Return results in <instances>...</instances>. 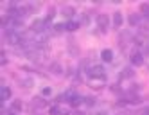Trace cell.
Returning a JSON list of instances; mask_svg holds the SVG:
<instances>
[{"instance_id": "cell-1", "label": "cell", "mask_w": 149, "mask_h": 115, "mask_svg": "<svg viewBox=\"0 0 149 115\" xmlns=\"http://www.w3.org/2000/svg\"><path fill=\"white\" fill-rule=\"evenodd\" d=\"M86 74L90 76V77H93V79H106V74H104V68L102 67H97V65H93V67H90L88 68V72Z\"/></svg>"}, {"instance_id": "cell-2", "label": "cell", "mask_w": 149, "mask_h": 115, "mask_svg": "<svg viewBox=\"0 0 149 115\" xmlns=\"http://www.w3.org/2000/svg\"><path fill=\"white\" fill-rule=\"evenodd\" d=\"M67 97H68V102H70V106H79V104L83 102V99L79 97V95H76V93H67Z\"/></svg>"}, {"instance_id": "cell-3", "label": "cell", "mask_w": 149, "mask_h": 115, "mask_svg": "<svg viewBox=\"0 0 149 115\" xmlns=\"http://www.w3.org/2000/svg\"><path fill=\"white\" fill-rule=\"evenodd\" d=\"M113 27L115 29H120L122 27V13H119V11L113 15Z\"/></svg>"}, {"instance_id": "cell-4", "label": "cell", "mask_w": 149, "mask_h": 115, "mask_svg": "<svg viewBox=\"0 0 149 115\" xmlns=\"http://www.w3.org/2000/svg\"><path fill=\"white\" fill-rule=\"evenodd\" d=\"M131 63L133 65H142L144 63V56L140 54V52H135V54L131 56Z\"/></svg>"}, {"instance_id": "cell-5", "label": "cell", "mask_w": 149, "mask_h": 115, "mask_svg": "<svg viewBox=\"0 0 149 115\" xmlns=\"http://www.w3.org/2000/svg\"><path fill=\"white\" fill-rule=\"evenodd\" d=\"M101 58L106 61V63H110V61L113 59V52H111L110 49H104V50H102V54H101Z\"/></svg>"}, {"instance_id": "cell-6", "label": "cell", "mask_w": 149, "mask_h": 115, "mask_svg": "<svg viewBox=\"0 0 149 115\" xmlns=\"http://www.w3.org/2000/svg\"><path fill=\"white\" fill-rule=\"evenodd\" d=\"M11 99V90L9 86H2V101H9Z\"/></svg>"}, {"instance_id": "cell-7", "label": "cell", "mask_w": 149, "mask_h": 115, "mask_svg": "<svg viewBox=\"0 0 149 115\" xmlns=\"http://www.w3.org/2000/svg\"><path fill=\"white\" fill-rule=\"evenodd\" d=\"M99 25H101V29H102V31L108 29V18H106L104 15H101V16H99Z\"/></svg>"}, {"instance_id": "cell-8", "label": "cell", "mask_w": 149, "mask_h": 115, "mask_svg": "<svg viewBox=\"0 0 149 115\" xmlns=\"http://www.w3.org/2000/svg\"><path fill=\"white\" fill-rule=\"evenodd\" d=\"M130 24H131V25H138V24H140V15L133 13V15L130 16Z\"/></svg>"}, {"instance_id": "cell-9", "label": "cell", "mask_w": 149, "mask_h": 115, "mask_svg": "<svg viewBox=\"0 0 149 115\" xmlns=\"http://www.w3.org/2000/svg\"><path fill=\"white\" fill-rule=\"evenodd\" d=\"M83 102L86 104V106H95V102H97V101H95V97H84Z\"/></svg>"}, {"instance_id": "cell-10", "label": "cell", "mask_w": 149, "mask_h": 115, "mask_svg": "<svg viewBox=\"0 0 149 115\" xmlns=\"http://www.w3.org/2000/svg\"><path fill=\"white\" fill-rule=\"evenodd\" d=\"M65 27H67V31H77L79 24H77V22H68V24H67Z\"/></svg>"}, {"instance_id": "cell-11", "label": "cell", "mask_w": 149, "mask_h": 115, "mask_svg": "<svg viewBox=\"0 0 149 115\" xmlns=\"http://www.w3.org/2000/svg\"><path fill=\"white\" fill-rule=\"evenodd\" d=\"M13 110H15V112H20V110H22V102H20L18 99L13 101Z\"/></svg>"}, {"instance_id": "cell-12", "label": "cell", "mask_w": 149, "mask_h": 115, "mask_svg": "<svg viewBox=\"0 0 149 115\" xmlns=\"http://www.w3.org/2000/svg\"><path fill=\"white\" fill-rule=\"evenodd\" d=\"M142 13H144V16L149 20V4H144V6H142Z\"/></svg>"}, {"instance_id": "cell-13", "label": "cell", "mask_w": 149, "mask_h": 115, "mask_svg": "<svg viewBox=\"0 0 149 115\" xmlns=\"http://www.w3.org/2000/svg\"><path fill=\"white\" fill-rule=\"evenodd\" d=\"M133 74H135V72H133L131 68H126L124 74H122V77H133Z\"/></svg>"}, {"instance_id": "cell-14", "label": "cell", "mask_w": 149, "mask_h": 115, "mask_svg": "<svg viewBox=\"0 0 149 115\" xmlns=\"http://www.w3.org/2000/svg\"><path fill=\"white\" fill-rule=\"evenodd\" d=\"M50 113H52V115H61L63 112L59 110V106H52V108H50Z\"/></svg>"}, {"instance_id": "cell-15", "label": "cell", "mask_w": 149, "mask_h": 115, "mask_svg": "<svg viewBox=\"0 0 149 115\" xmlns=\"http://www.w3.org/2000/svg\"><path fill=\"white\" fill-rule=\"evenodd\" d=\"M52 74H61V65H52Z\"/></svg>"}, {"instance_id": "cell-16", "label": "cell", "mask_w": 149, "mask_h": 115, "mask_svg": "<svg viewBox=\"0 0 149 115\" xmlns=\"http://www.w3.org/2000/svg\"><path fill=\"white\" fill-rule=\"evenodd\" d=\"M63 13H65L67 16H72L74 15V7H63Z\"/></svg>"}, {"instance_id": "cell-17", "label": "cell", "mask_w": 149, "mask_h": 115, "mask_svg": "<svg viewBox=\"0 0 149 115\" xmlns=\"http://www.w3.org/2000/svg\"><path fill=\"white\" fill-rule=\"evenodd\" d=\"M4 115H18V112H15V110H11V112H4Z\"/></svg>"}, {"instance_id": "cell-18", "label": "cell", "mask_w": 149, "mask_h": 115, "mask_svg": "<svg viewBox=\"0 0 149 115\" xmlns=\"http://www.w3.org/2000/svg\"><path fill=\"white\" fill-rule=\"evenodd\" d=\"M142 115H149V110H144V112H142Z\"/></svg>"}, {"instance_id": "cell-19", "label": "cell", "mask_w": 149, "mask_h": 115, "mask_svg": "<svg viewBox=\"0 0 149 115\" xmlns=\"http://www.w3.org/2000/svg\"><path fill=\"white\" fill-rule=\"evenodd\" d=\"M72 115H83V113H81V112H74Z\"/></svg>"}]
</instances>
